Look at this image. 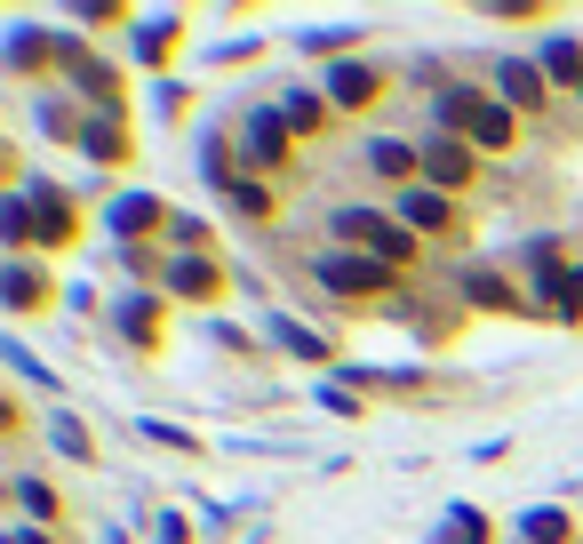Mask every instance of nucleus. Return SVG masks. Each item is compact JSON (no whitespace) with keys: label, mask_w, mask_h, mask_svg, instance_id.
Wrapping results in <instances>:
<instances>
[{"label":"nucleus","mask_w":583,"mask_h":544,"mask_svg":"<svg viewBox=\"0 0 583 544\" xmlns=\"http://www.w3.org/2000/svg\"><path fill=\"white\" fill-rule=\"evenodd\" d=\"M168 41H177V24H168V17H152L145 32H136V56H145V64H160V56H168Z\"/></svg>","instance_id":"obj_16"},{"label":"nucleus","mask_w":583,"mask_h":544,"mask_svg":"<svg viewBox=\"0 0 583 544\" xmlns=\"http://www.w3.org/2000/svg\"><path fill=\"white\" fill-rule=\"evenodd\" d=\"M520 536H528V544H568V513H528Z\"/></svg>","instance_id":"obj_15"},{"label":"nucleus","mask_w":583,"mask_h":544,"mask_svg":"<svg viewBox=\"0 0 583 544\" xmlns=\"http://www.w3.org/2000/svg\"><path fill=\"white\" fill-rule=\"evenodd\" d=\"M479 536H488L479 513H448V529H439V544H479Z\"/></svg>","instance_id":"obj_18"},{"label":"nucleus","mask_w":583,"mask_h":544,"mask_svg":"<svg viewBox=\"0 0 583 544\" xmlns=\"http://www.w3.org/2000/svg\"><path fill=\"white\" fill-rule=\"evenodd\" d=\"M168 289H177V296H209L216 289V264L209 257H177V264H168Z\"/></svg>","instance_id":"obj_8"},{"label":"nucleus","mask_w":583,"mask_h":544,"mask_svg":"<svg viewBox=\"0 0 583 544\" xmlns=\"http://www.w3.org/2000/svg\"><path fill=\"white\" fill-rule=\"evenodd\" d=\"M336 232H344V241H360V249H375L384 264L407 257V232H400L392 217H375V209H336Z\"/></svg>","instance_id":"obj_3"},{"label":"nucleus","mask_w":583,"mask_h":544,"mask_svg":"<svg viewBox=\"0 0 583 544\" xmlns=\"http://www.w3.org/2000/svg\"><path fill=\"white\" fill-rule=\"evenodd\" d=\"M56 449H64V457H88V432H81L73 417H56Z\"/></svg>","instance_id":"obj_21"},{"label":"nucleus","mask_w":583,"mask_h":544,"mask_svg":"<svg viewBox=\"0 0 583 544\" xmlns=\"http://www.w3.org/2000/svg\"><path fill=\"white\" fill-rule=\"evenodd\" d=\"M424 177H432V185H448V192H456V185L471 177V145H456V136H439V145L424 153Z\"/></svg>","instance_id":"obj_6"},{"label":"nucleus","mask_w":583,"mask_h":544,"mask_svg":"<svg viewBox=\"0 0 583 544\" xmlns=\"http://www.w3.org/2000/svg\"><path fill=\"white\" fill-rule=\"evenodd\" d=\"M536 289H543L552 313H583V272H575L552 241H536Z\"/></svg>","instance_id":"obj_2"},{"label":"nucleus","mask_w":583,"mask_h":544,"mask_svg":"<svg viewBox=\"0 0 583 544\" xmlns=\"http://www.w3.org/2000/svg\"><path fill=\"white\" fill-rule=\"evenodd\" d=\"M64 232H73V209L56 192H32L24 200V241H64Z\"/></svg>","instance_id":"obj_5"},{"label":"nucleus","mask_w":583,"mask_h":544,"mask_svg":"<svg viewBox=\"0 0 583 544\" xmlns=\"http://www.w3.org/2000/svg\"><path fill=\"white\" fill-rule=\"evenodd\" d=\"M17 489H24V513H32V521H49V513H56V496H49L41 481H17Z\"/></svg>","instance_id":"obj_22"},{"label":"nucleus","mask_w":583,"mask_h":544,"mask_svg":"<svg viewBox=\"0 0 583 544\" xmlns=\"http://www.w3.org/2000/svg\"><path fill=\"white\" fill-rule=\"evenodd\" d=\"M439 121L464 128L471 145H511V113H504V105H488L479 88H448V96H439Z\"/></svg>","instance_id":"obj_1"},{"label":"nucleus","mask_w":583,"mask_h":544,"mask_svg":"<svg viewBox=\"0 0 583 544\" xmlns=\"http://www.w3.org/2000/svg\"><path fill=\"white\" fill-rule=\"evenodd\" d=\"M464 296L488 304V313H504V304H511V281H496V272H464Z\"/></svg>","instance_id":"obj_12"},{"label":"nucleus","mask_w":583,"mask_h":544,"mask_svg":"<svg viewBox=\"0 0 583 544\" xmlns=\"http://www.w3.org/2000/svg\"><path fill=\"white\" fill-rule=\"evenodd\" d=\"M504 96H511V113L536 105V96H543V73H536V64H504Z\"/></svg>","instance_id":"obj_11"},{"label":"nucleus","mask_w":583,"mask_h":544,"mask_svg":"<svg viewBox=\"0 0 583 544\" xmlns=\"http://www.w3.org/2000/svg\"><path fill=\"white\" fill-rule=\"evenodd\" d=\"M280 153H288V121H272V113H256V121H248V160H264V168H272Z\"/></svg>","instance_id":"obj_7"},{"label":"nucleus","mask_w":583,"mask_h":544,"mask_svg":"<svg viewBox=\"0 0 583 544\" xmlns=\"http://www.w3.org/2000/svg\"><path fill=\"white\" fill-rule=\"evenodd\" d=\"M9 304H17V313H24V304H41V281H32V272H24V264L9 272Z\"/></svg>","instance_id":"obj_20"},{"label":"nucleus","mask_w":583,"mask_h":544,"mask_svg":"<svg viewBox=\"0 0 583 544\" xmlns=\"http://www.w3.org/2000/svg\"><path fill=\"white\" fill-rule=\"evenodd\" d=\"M328 96H336V105H368V96H375V73H368V64H336Z\"/></svg>","instance_id":"obj_10"},{"label":"nucleus","mask_w":583,"mask_h":544,"mask_svg":"<svg viewBox=\"0 0 583 544\" xmlns=\"http://www.w3.org/2000/svg\"><path fill=\"white\" fill-rule=\"evenodd\" d=\"M224 192H232V209H248V217H264V209H272L264 185H224Z\"/></svg>","instance_id":"obj_23"},{"label":"nucleus","mask_w":583,"mask_h":544,"mask_svg":"<svg viewBox=\"0 0 583 544\" xmlns=\"http://www.w3.org/2000/svg\"><path fill=\"white\" fill-rule=\"evenodd\" d=\"M272 336H280L288 353H304V360H328V345H320L312 328H296V321H272Z\"/></svg>","instance_id":"obj_14"},{"label":"nucleus","mask_w":583,"mask_h":544,"mask_svg":"<svg viewBox=\"0 0 583 544\" xmlns=\"http://www.w3.org/2000/svg\"><path fill=\"white\" fill-rule=\"evenodd\" d=\"M543 73H552V81H575V73H583L575 41H552V49H543Z\"/></svg>","instance_id":"obj_17"},{"label":"nucleus","mask_w":583,"mask_h":544,"mask_svg":"<svg viewBox=\"0 0 583 544\" xmlns=\"http://www.w3.org/2000/svg\"><path fill=\"white\" fill-rule=\"evenodd\" d=\"M152 217H160V209H152L145 192H128V200H113V224H120V232H128V224H152Z\"/></svg>","instance_id":"obj_19"},{"label":"nucleus","mask_w":583,"mask_h":544,"mask_svg":"<svg viewBox=\"0 0 583 544\" xmlns=\"http://www.w3.org/2000/svg\"><path fill=\"white\" fill-rule=\"evenodd\" d=\"M392 281L384 257H320V289H344V296H375Z\"/></svg>","instance_id":"obj_4"},{"label":"nucleus","mask_w":583,"mask_h":544,"mask_svg":"<svg viewBox=\"0 0 583 544\" xmlns=\"http://www.w3.org/2000/svg\"><path fill=\"white\" fill-rule=\"evenodd\" d=\"M407 224H416V232H456L448 192H416V200H407Z\"/></svg>","instance_id":"obj_9"},{"label":"nucleus","mask_w":583,"mask_h":544,"mask_svg":"<svg viewBox=\"0 0 583 544\" xmlns=\"http://www.w3.org/2000/svg\"><path fill=\"white\" fill-rule=\"evenodd\" d=\"M368 160H375V177H407V168H424L407 145H392V136H375V153H368Z\"/></svg>","instance_id":"obj_13"},{"label":"nucleus","mask_w":583,"mask_h":544,"mask_svg":"<svg viewBox=\"0 0 583 544\" xmlns=\"http://www.w3.org/2000/svg\"><path fill=\"white\" fill-rule=\"evenodd\" d=\"M17 544H49V536H17Z\"/></svg>","instance_id":"obj_24"}]
</instances>
